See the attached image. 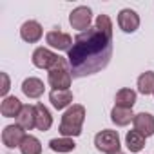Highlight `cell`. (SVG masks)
Instances as JSON below:
<instances>
[{
    "instance_id": "6da1fadb",
    "label": "cell",
    "mask_w": 154,
    "mask_h": 154,
    "mask_svg": "<svg viewBox=\"0 0 154 154\" xmlns=\"http://www.w3.org/2000/svg\"><path fill=\"white\" fill-rule=\"evenodd\" d=\"M112 56V35L96 26L80 33L67 53V63L72 78L94 74L107 67Z\"/></svg>"
},
{
    "instance_id": "277c9868",
    "label": "cell",
    "mask_w": 154,
    "mask_h": 154,
    "mask_svg": "<svg viewBox=\"0 0 154 154\" xmlns=\"http://www.w3.org/2000/svg\"><path fill=\"white\" fill-rule=\"evenodd\" d=\"M94 145L100 152L103 154H116L120 152V136L118 131H111V129H103L94 136Z\"/></svg>"
},
{
    "instance_id": "3957f363",
    "label": "cell",
    "mask_w": 154,
    "mask_h": 154,
    "mask_svg": "<svg viewBox=\"0 0 154 154\" xmlns=\"http://www.w3.org/2000/svg\"><path fill=\"white\" fill-rule=\"evenodd\" d=\"M47 82L53 87V91H67L72 82V74L69 69V63H62L47 72Z\"/></svg>"
},
{
    "instance_id": "7402d4cb",
    "label": "cell",
    "mask_w": 154,
    "mask_h": 154,
    "mask_svg": "<svg viewBox=\"0 0 154 154\" xmlns=\"http://www.w3.org/2000/svg\"><path fill=\"white\" fill-rule=\"evenodd\" d=\"M20 152L22 154H42V143L36 136L27 134L20 145Z\"/></svg>"
},
{
    "instance_id": "ba28073f",
    "label": "cell",
    "mask_w": 154,
    "mask_h": 154,
    "mask_svg": "<svg viewBox=\"0 0 154 154\" xmlns=\"http://www.w3.org/2000/svg\"><path fill=\"white\" fill-rule=\"evenodd\" d=\"M26 136L27 134H26V131L20 125H8L2 131V143L8 149H15V147L20 149V145H22V141H24Z\"/></svg>"
},
{
    "instance_id": "603a6c76",
    "label": "cell",
    "mask_w": 154,
    "mask_h": 154,
    "mask_svg": "<svg viewBox=\"0 0 154 154\" xmlns=\"http://www.w3.org/2000/svg\"><path fill=\"white\" fill-rule=\"evenodd\" d=\"M98 29H102V31H105V33H111L112 35V22H111V18L107 17V15H98V18H96V24H94Z\"/></svg>"
},
{
    "instance_id": "4fadbf2b",
    "label": "cell",
    "mask_w": 154,
    "mask_h": 154,
    "mask_svg": "<svg viewBox=\"0 0 154 154\" xmlns=\"http://www.w3.org/2000/svg\"><path fill=\"white\" fill-rule=\"evenodd\" d=\"M22 107L24 105L17 96H8V98L2 100V103H0V112H2L4 118H18Z\"/></svg>"
},
{
    "instance_id": "7a4b0ae2",
    "label": "cell",
    "mask_w": 154,
    "mask_h": 154,
    "mask_svg": "<svg viewBox=\"0 0 154 154\" xmlns=\"http://www.w3.org/2000/svg\"><path fill=\"white\" fill-rule=\"evenodd\" d=\"M85 122V107L80 103H72L62 116L60 134L65 138H74L82 134V125Z\"/></svg>"
},
{
    "instance_id": "ffe728a7",
    "label": "cell",
    "mask_w": 154,
    "mask_h": 154,
    "mask_svg": "<svg viewBox=\"0 0 154 154\" xmlns=\"http://www.w3.org/2000/svg\"><path fill=\"white\" fill-rule=\"evenodd\" d=\"M138 91L145 96L154 94V71H147L138 76Z\"/></svg>"
},
{
    "instance_id": "52a82bcc",
    "label": "cell",
    "mask_w": 154,
    "mask_h": 154,
    "mask_svg": "<svg viewBox=\"0 0 154 154\" xmlns=\"http://www.w3.org/2000/svg\"><path fill=\"white\" fill-rule=\"evenodd\" d=\"M45 42H47L49 47L58 49V51H67V53L71 51V47H72V44H74V40H72L71 35H67V33H63V31H58V29L49 31V33L45 35Z\"/></svg>"
},
{
    "instance_id": "8fae6325",
    "label": "cell",
    "mask_w": 154,
    "mask_h": 154,
    "mask_svg": "<svg viewBox=\"0 0 154 154\" xmlns=\"http://www.w3.org/2000/svg\"><path fill=\"white\" fill-rule=\"evenodd\" d=\"M134 131H138L140 134H143L145 138L152 136L154 134V116L149 114V112H140V114H134Z\"/></svg>"
},
{
    "instance_id": "44dd1931",
    "label": "cell",
    "mask_w": 154,
    "mask_h": 154,
    "mask_svg": "<svg viewBox=\"0 0 154 154\" xmlns=\"http://www.w3.org/2000/svg\"><path fill=\"white\" fill-rule=\"evenodd\" d=\"M125 145L131 152H140L145 147V136L140 134L138 131H129L125 136Z\"/></svg>"
},
{
    "instance_id": "7c38bea8",
    "label": "cell",
    "mask_w": 154,
    "mask_h": 154,
    "mask_svg": "<svg viewBox=\"0 0 154 154\" xmlns=\"http://www.w3.org/2000/svg\"><path fill=\"white\" fill-rule=\"evenodd\" d=\"M17 125H20L24 131H31L36 127V111L35 105H24L18 118H17Z\"/></svg>"
},
{
    "instance_id": "d6986e66",
    "label": "cell",
    "mask_w": 154,
    "mask_h": 154,
    "mask_svg": "<svg viewBox=\"0 0 154 154\" xmlns=\"http://www.w3.org/2000/svg\"><path fill=\"white\" fill-rule=\"evenodd\" d=\"M49 149L54 150V152H58V154H65V152L74 150V149H76V143L72 141V138L62 136V138H53V140L49 141Z\"/></svg>"
},
{
    "instance_id": "cb8c5ba5",
    "label": "cell",
    "mask_w": 154,
    "mask_h": 154,
    "mask_svg": "<svg viewBox=\"0 0 154 154\" xmlns=\"http://www.w3.org/2000/svg\"><path fill=\"white\" fill-rule=\"evenodd\" d=\"M2 80H4V84H2V89H0V94H2L4 98H8V93H9V76H8V72H2Z\"/></svg>"
},
{
    "instance_id": "30bf717a",
    "label": "cell",
    "mask_w": 154,
    "mask_h": 154,
    "mask_svg": "<svg viewBox=\"0 0 154 154\" xmlns=\"http://www.w3.org/2000/svg\"><path fill=\"white\" fill-rule=\"evenodd\" d=\"M42 35H44V29H42V26L36 20H27L20 27V36H22L24 42L35 44V42H38L42 38Z\"/></svg>"
},
{
    "instance_id": "9c48e42d",
    "label": "cell",
    "mask_w": 154,
    "mask_h": 154,
    "mask_svg": "<svg viewBox=\"0 0 154 154\" xmlns=\"http://www.w3.org/2000/svg\"><path fill=\"white\" fill-rule=\"evenodd\" d=\"M118 26L123 33H134L138 27H140V17L134 9H122L118 13Z\"/></svg>"
},
{
    "instance_id": "ac0fdd59",
    "label": "cell",
    "mask_w": 154,
    "mask_h": 154,
    "mask_svg": "<svg viewBox=\"0 0 154 154\" xmlns=\"http://www.w3.org/2000/svg\"><path fill=\"white\" fill-rule=\"evenodd\" d=\"M114 102H116V105H118V107L132 109V107H134V103H136V91L123 87V89H120V91L116 93Z\"/></svg>"
},
{
    "instance_id": "5b68a950",
    "label": "cell",
    "mask_w": 154,
    "mask_h": 154,
    "mask_svg": "<svg viewBox=\"0 0 154 154\" xmlns=\"http://www.w3.org/2000/svg\"><path fill=\"white\" fill-rule=\"evenodd\" d=\"M31 60H33V63H35L36 67L47 69V71H51V69H54V67L65 63V60H63L62 56H58L56 53H53V51L47 49V47H38V49H35Z\"/></svg>"
},
{
    "instance_id": "8992f818",
    "label": "cell",
    "mask_w": 154,
    "mask_h": 154,
    "mask_svg": "<svg viewBox=\"0 0 154 154\" xmlns=\"http://www.w3.org/2000/svg\"><path fill=\"white\" fill-rule=\"evenodd\" d=\"M91 22H93V11L87 6L74 8L69 15V24L72 26V29H78L82 33L91 29Z\"/></svg>"
},
{
    "instance_id": "5bb4252c",
    "label": "cell",
    "mask_w": 154,
    "mask_h": 154,
    "mask_svg": "<svg viewBox=\"0 0 154 154\" xmlns=\"http://www.w3.org/2000/svg\"><path fill=\"white\" fill-rule=\"evenodd\" d=\"M44 82L40 78H35V76H29L22 82V93L27 98H40L44 94Z\"/></svg>"
},
{
    "instance_id": "d4e9b609",
    "label": "cell",
    "mask_w": 154,
    "mask_h": 154,
    "mask_svg": "<svg viewBox=\"0 0 154 154\" xmlns=\"http://www.w3.org/2000/svg\"><path fill=\"white\" fill-rule=\"evenodd\" d=\"M116 154H123V152H116Z\"/></svg>"
},
{
    "instance_id": "9a60e30c",
    "label": "cell",
    "mask_w": 154,
    "mask_h": 154,
    "mask_svg": "<svg viewBox=\"0 0 154 154\" xmlns=\"http://www.w3.org/2000/svg\"><path fill=\"white\" fill-rule=\"evenodd\" d=\"M49 102L53 103L54 109L62 111V109H69L71 103H72V93L67 89V91H51L49 93Z\"/></svg>"
},
{
    "instance_id": "2e32d148",
    "label": "cell",
    "mask_w": 154,
    "mask_h": 154,
    "mask_svg": "<svg viewBox=\"0 0 154 154\" xmlns=\"http://www.w3.org/2000/svg\"><path fill=\"white\" fill-rule=\"evenodd\" d=\"M35 111H36V129L42 131V132L49 131L51 125H53V116H51L49 109L44 103H36L35 105Z\"/></svg>"
},
{
    "instance_id": "e0dca14e",
    "label": "cell",
    "mask_w": 154,
    "mask_h": 154,
    "mask_svg": "<svg viewBox=\"0 0 154 154\" xmlns=\"http://www.w3.org/2000/svg\"><path fill=\"white\" fill-rule=\"evenodd\" d=\"M111 120L118 127H125V125H129L134 120V112H132V109H125V107L114 105L112 111H111Z\"/></svg>"
}]
</instances>
